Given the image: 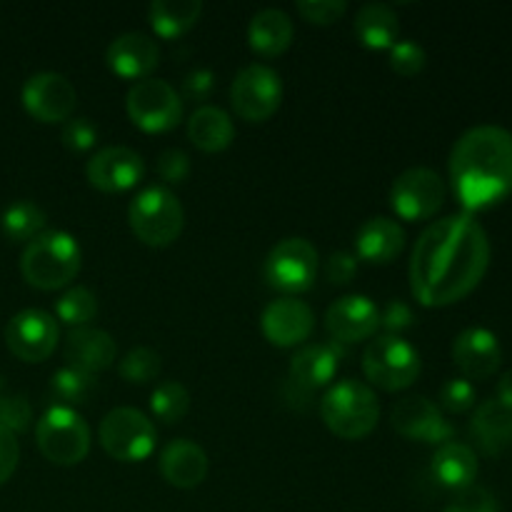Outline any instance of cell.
<instances>
[{"instance_id": "cell-48", "label": "cell", "mask_w": 512, "mask_h": 512, "mask_svg": "<svg viewBox=\"0 0 512 512\" xmlns=\"http://www.w3.org/2000/svg\"><path fill=\"white\" fill-rule=\"evenodd\" d=\"M3 390H5V378L0 375V395H3Z\"/></svg>"}, {"instance_id": "cell-33", "label": "cell", "mask_w": 512, "mask_h": 512, "mask_svg": "<svg viewBox=\"0 0 512 512\" xmlns=\"http://www.w3.org/2000/svg\"><path fill=\"white\" fill-rule=\"evenodd\" d=\"M150 410L155 418L165 425H175L188 415L190 410V393L178 380L160 383L150 395Z\"/></svg>"}, {"instance_id": "cell-14", "label": "cell", "mask_w": 512, "mask_h": 512, "mask_svg": "<svg viewBox=\"0 0 512 512\" xmlns=\"http://www.w3.org/2000/svg\"><path fill=\"white\" fill-rule=\"evenodd\" d=\"M390 425L403 438L430 445L450 443L455 435V428L445 420L443 410L425 395H408L398 400L390 410Z\"/></svg>"}, {"instance_id": "cell-29", "label": "cell", "mask_w": 512, "mask_h": 512, "mask_svg": "<svg viewBox=\"0 0 512 512\" xmlns=\"http://www.w3.org/2000/svg\"><path fill=\"white\" fill-rule=\"evenodd\" d=\"M353 30L360 43L370 50H390L398 43V15L390 5L368 3L355 13Z\"/></svg>"}, {"instance_id": "cell-3", "label": "cell", "mask_w": 512, "mask_h": 512, "mask_svg": "<svg viewBox=\"0 0 512 512\" xmlns=\"http://www.w3.org/2000/svg\"><path fill=\"white\" fill-rule=\"evenodd\" d=\"M80 260L83 253L73 235L65 230H45L25 245L20 255V273L33 288L58 290L75 280L80 273Z\"/></svg>"}, {"instance_id": "cell-15", "label": "cell", "mask_w": 512, "mask_h": 512, "mask_svg": "<svg viewBox=\"0 0 512 512\" xmlns=\"http://www.w3.org/2000/svg\"><path fill=\"white\" fill-rule=\"evenodd\" d=\"M78 93L60 73H35L23 85V108L40 123H65L73 115Z\"/></svg>"}, {"instance_id": "cell-1", "label": "cell", "mask_w": 512, "mask_h": 512, "mask_svg": "<svg viewBox=\"0 0 512 512\" xmlns=\"http://www.w3.org/2000/svg\"><path fill=\"white\" fill-rule=\"evenodd\" d=\"M490 268V240L468 213L435 220L415 240L410 290L425 308H445L473 293Z\"/></svg>"}, {"instance_id": "cell-8", "label": "cell", "mask_w": 512, "mask_h": 512, "mask_svg": "<svg viewBox=\"0 0 512 512\" xmlns=\"http://www.w3.org/2000/svg\"><path fill=\"white\" fill-rule=\"evenodd\" d=\"M100 445L105 453L120 463H143L158 443L153 420L135 408H115L103 418L98 428Z\"/></svg>"}, {"instance_id": "cell-6", "label": "cell", "mask_w": 512, "mask_h": 512, "mask_svg": "<svg viewBox=\"0 0 512 512\" xmlns=\"http://www.w3.org/2000/svg\"><path fill=\"white\" fill-rule=\"evenodd\" d=\"M363 373L375 388L398 393L420 375V353L400 335H378L363 353Z\"/></svg>"}, {"instance_id": "cell-44", "label": "cell", "mask_w": 512, "mask_h": 512, "mask_svg": "<svg viewBox=\"0 0 512 512\" xmlns=\"http://www.w3.org/2000/svg\"><path fill=\"white\" fill-rule=\"evenodd\" d=\"M325 275H328L330 283L345 285L358 275V258L353 253H345V250H338L328 258V265H325Z\"/></svg>"}, {"instance_id": "cell-45", "label": "cell", "mask_w": 512, "mask_h": 512, "mask_svg": "<svg viewBox=\"0 0 512 512\" xmlns=\"http://www.w3.org/2000/svg\"><path fill=\"white\" fill-rule=\"evenodd\" d=\"M20 460V445L15 440L13 433L0 428V485L8 483L13 478L15 468H18Z\"/></svg>"}, {"instance_id": "cell-39", "label": "cell", "mask_w": 512, "mask_h": 512, "mask_svg": "<svg viewBox=\"0 0 512 512\" xmlns=\"http://www.w3.org/2000/svg\"><path fill=\"white\" fill-rule=\"evenodd\" d=\"M295 8L303 15V20L313 25H333L343 20V15L348 13L345 0H300Z\"/></svg>"}, {"instance_id": "cell-31", "label": "cell", "mask_w": 512, "mask_h": 512, "mask_svg": "<svg viewBox=\"0 0 512 512\" xmlns=\"http://www.w3.org/2000/svg\"><path fill=\"white\" fill-rule=\"evenodd\" d=\"M45 225H48V215L33 200H18L0 215V230L10 243H30L45 233Z\"/></svg>"}, {"instance_id": "cell-27", "label": "cell", "mask_w": 512, "mask_h": 512, "mask_svg": "<svg viewBox=\"0 0 512 512\" xmlns=\"http://www.w3.org/2000/svg\"><path fill=\"white\" fill-rule=\"evenodd\" d=\"M293 20L285 10L265 8L248 25V45L260 58H278L293 45Z\"/></svg>"}, {"instance_id": "cell-41", "label": "cell", "mask_w": 512, "mask_h": 512, "mask_svg": "<svg viewBox=\"0 0 512 512\" xmlns=\"http://www.w3.org/2000/svg\"><path fill=\"white\" fill-rule=\"evenodd\" d=\"M33 420V410L23 395H0V428L8 433H20Z\"/></svg>"}, {"instance_id": "cell-32", "label": "cell", "mask_w": 512, "mask_h": 512, "mask_svg": "<svg viewBox=\"0 0 512 512\" xmlns=\"http://www.w3.org/2000/svg\"><path fill=\"white\" fill-rule=\"evenodd\" d=\"M95 393H98V380H95V375L75 370L70 365L55 370L53 378H50V395H53V400L60 408L75 410V405L90 403Z\"/></svg>"}, {"instance_id": "cell-18", "label": "cell", "mask_w": 512, "mask_h": 512, "mask_svg": "<svg viewBox=\"0 0 512 512\" xmlns=\"http://www.w3.org/2000/svg\"><path fill=\"white\" fill-rule=\"evenodd\" d=\"M260 328L275 348H295L313 335L315 315L310 305L295 298H278L263 310Z\"/></svg>"}, {"instance_id": "cell-5", "label": "cell", "mask_w": 512, "mask_h": 512, "mask_svg": "<svg viewBox=\"0 0 512 512\" xmlns=\"http://www.w3.org/2000/svg\"><path fill=\"white\" fill-rule=\"evenodd\" d=\"M128 223L135 238L148 248H168L180 238L185 213L175 193L163 185L140 190L128 208Z\"/></svg>"}, {"instance_id": "cell-40", "label": "cell", "mask_w": 512, "mask_h": 512, "mask_svg": "<svg viewBox=\"0 0 512 512\" xmlns=\"http://www.w3.org/2000/svg\"><path fill=\"white\" fill-rule=\"evenodd\" d=\"M443 512H500L498 498L483 485H470L455 495L453 503Z\"/></svg>"}, {"instance_id": "cell-47", "label": "cell", "mask_w": 512, "mask_h": 512, "mask_svg": "<svg viewBox=\"0 0 512 512\" xmlns=\"http://www.w3.org/2000/svg\"><path fill=\"white\" fill-rule=\"evenodd\" d=\"M495 400H498V403H503L505 408L512 410V370L500 375L498 388H495Z\"/></svg>"}, {"instance_id": "cell-36", "label": "cell", "mask_w": 512, "mask_h": 512, "mask_svg": "<svg viewBox=\"0 0 512 512\" xmlns=\"http://www.w3.org/2000/svg\"><path fill=\"white\" fill-rule=\"evenodd\" d=\"M475 400H478V390H475V385L468 378H450L440 388L438 408L445 410V413L460 415L468 413L475 405Z\"/></svg>"}, {"instance_id": "cell-42", "label": "cell", "mask_w": 512, "mask_h": 512, "mask_svg": "<svg viewBox=\"0 0 512 512\" xmlns=\"http://www.w3.org/2000/svg\"><path fill=\"white\" fill-rule=\"evenodd\" d=\"M155 170H158L160 178L165 183H183L190 175V158L188 153H183L180 148H168L158 155V163H155Z\"/></svg>"}, {"instance_id": "cell-12", "label": "cell", "mask_w": 512, "mask_h": 512, "mask_svg": "<svg viewBox=\"0 0 512 512\" xmlns=\"http://www.w3.org/2000/svg\"><path fill=\"white\" fill-rule=\"evenodd\" d=\"M445 203V180L430 168H410L390 188V208L400 220H430Z\"/></svg>"}, {"instance_id": "cell-17", "label": "cell", "mask_w": 512, "mask_h": 512, "mask_svg": "<svg viewBox=\"0 0 512 512\" xmlns=\"http://www.w3.org/2000/svg\"><path fill=\"white\" fill-rule=\"evenodd\" d=\"M325 328L333 335L335 343H360L378 333L380 310L365 295H343L325 313Z\"/></svg>"}, {"instance_id": "cell-26", "label": "cell", "mask_w": 512, "mask_h": 512, "mask_svg": "<svg viewBox=\"0 0 512 512\" xmlns=\"http://www.w3.org/2000/svg\"><path fill=\"white\" fill-rule=\"evenodd\" d=\"M470 433L485 455H500L512 445V410L495 398L483 400L470 420Z\"/></svg>"}, {"instance_id": "cell-10", "label": "cell", "mask_w": 512, "mask_h": 512, "mask_svg": "<svg viewBox=\"0 0 512 512\" xmlns=\"http://www.w3.org/2000/svg\"><path fill=\"white\" fill-rule=\"evenodd\" d=\"M125 110L133 125L145 133H168L183 120V98L165 80L145 78L128 90Z\"/></svg>"}, {"instance_id": "cell-2", "label": "cell", "mask_w": 512, "mask_h": 512, "mask_svg": "<svg viewBox=\"0 0 512 512\" xmlns=\"http://www.w3.org/2000/svg\"><path fill=\"white\" fill-rule=\"evenodd\" d=\"M450 185L465 213H478L512 193V133L503 125L465 130L450 153Z\"/></svg>"}, {"instance_id": "cell-24", "label": "cell", "mask_w": 512, "mask_h": 512, "mask_svg": "<svg viewBox=\"0 0 512 512\" xmlns=\"http://www.w3.org/2000/svg\"><path fill=\"white\" fill-rule=\"evenodd\" d=\"M160 475L173 488H198L205 480V475H208V455L193 440H173L160 453Z\"/></svg>"}, {"instance_id": "cell-37", "label": "cell", "mask_w": 512, "mask_h": 512, "mask_svg": "<svg viewBox=\"0 0 512 512\" xmlns=\"http://www.w3.org/2000/svg\"><path fill=\"white\" fill-rule=\"evenodd\" d=\"M428 63V55H425L423 45L415 43V40H400L390 48V68L395 70L403 78H413Z\"/></svg>"}, {"instance_id": "cell-25", "label": "cell", "mask_w": 512, "mask_h": 512, "mask_svg": "<svg viewBox=\"0 0 512 512\" xmlns=\"http://www.w3.org/2000/svg\"><path fill=\"white\" fill-rule=\"evenodd\" d=\"M478 470L480 463L475 450L465 443H455V440L438 445V450L433 453V463H430L433 478L438 480L443 488L455 490V493L475 485Z\"/></svg>"}, {"instance_id": "cell-22", "label": "cell", "mask_w": 512, "mask_h": 512, "mask_svg": "<svg viewBox=\"0 0 512 512\" xmlns=\"http://www.w3.org/2000/svg\"><path fill=\"white\" fill-rule=\"evenodd\" d=\"M118 358V345L113 335L100 328L70 330L65 338V360L70 368L83 370L88 375H98L108 370Z\"/></svg>"}, {"instance_id": "cell-30", "label": "cell", "mask_w": 512, "mask_h": 512, "mask_svg": "<svg viewBox=\"0 0 512 512\" xmlns=\"http://www.w3.org/2000/svg\"><path fill=\"white\" fill-rule=\"evenodd\" d=\"M200 15H203L200 0H153L148 5L150 28L163 40H175L188 33Z\"/></svg>"}, {"instance_id": "cell-4", "label": "cell", "mask_w": 512, "mask_h": 512, "mask_svg": "<svg viewBox=\"0 0 512 512\" xmlns=\"http://www.w3.org/2000/svg\"><path fill=\"white\" fill-rule=\"evenodd\" d=\"M320 418L333 435L343 440L368 438L380 420L378 395L360 380H340L330 385L320 400Z\"/></svg>"}, {"instance_id": "cell-21", "label": "cell", "mask_w": 512, "mask_h": 512, "mask_svg": "<svg viewBox=\"0 0 512 512\" xmlns=\"http://www.w3.org/2000/svg\"><path fill=\"white\" fill-rule=\"evenodd\" d=\"M160 48L150 35L123 33L108 45V68L123 80H145L155 70Z\"/></svg>"}, {"instance_id": "cell-38", "label": "cell", "mask_w": 512, "mask_h": 512, "mask_svg": "<svg viewBox=\"0 0 512 512\" xmlns=\"http://www.w3.org/2000/svg\"><path fill=\"white\" fill-rule=\"evenodd\" d=\"M63 145L73 153H85L98 143V125L90 118H70L63 123Z\"/></svg>"}, {"instance_id": "cell-7", "label": "cell", "mask_w": 512, "mask_h": 512, "mask_svg": "<svg viewBox=\"0 0 512 512\" xmlns=\"http://www.w3.org/2000/svg\"><path fill=\"white\" fill-rule=\"evenodd\" d=\"M35 440L43 458L55 465H78L90 453V428L73 408L53 405L35 425Z\"/></svg>"}, {"instance_id": "cell-28", "label": "cell", "mask_w": 512, "mask_h": 512, "mask_svg": "<svg viewBox=\"0 0 512 512\" xmlns=\"http://www.w3.org/2000/svg\"><path fill=\"white\" fill-rule=\"evenodd\" d=\"M188 138L203 153H220L235 140V125L218 105H203L188 120Z\"/></svg>"}, {"instance_id": "cell-46", "label": "cell", "mask_w": 512, "mask_h": 512, "mask_svg": "<svg viewBox=\"0 0 512 512\" xmlns=\"http://www.w3.org/2000/svg\"><path fill=\"white\" fill-rule=\"evenodd\" d=\"M215 88V73L208 68H198L185 75L183 95L188 100H205Z\"/></svg>"}, {"instance_id": "cell-16", "label": "cell", "mask_w": 512, "mask_h": 512, "mask_svg": "<svg viewBox=\"0 0 512 512\" xmlns=\"http://www.w3.org/2000/svg\"><path fill=\"white\" fill-rule=\"evenodd\" d=\"M85 175H88L90 185L98 188L100 193H125L143 180L145 163L133 148L110 145V148L98 150L88 160Z\"/></svg>"}, {"instance_id": "cell-13", "label": "cell", "mask_w": 512, "mask_h": 512, "mask_svg": "<svg viewBox=\"0 0 512 512\" xmlns=\"http://www.w3.org/2000/svg\"><path fill=\"white\" fill-rule=\"evenodd\" d=\"M60 328L55 318L45 310L28 308L20 310L10 318L5 328V343L8 350L23 363H43L53 355L58 345Z\"/></svg>"}, {"instance_id": "cell-20", "label": "cell", "mask_w": 512, "mask_h": 512, "mask_svg": "<svg viewBox=\"0 0 512 512\" xmlns=\"http://www.w3.org/2000/svg\"><path fill=\"white\" fill-rule=\"evenodd\" d=\"M343 355L345 353L340 343L305 345L290 360V383L300 390H308V393L328 388L335 380V375H338Z\"/></svg>"}, {"instance_id": "cell-11", "label": "cell", "mask_w": 512, "mask_h": 512, "mask_svg": "<svg viewBox=\"0 0 512 512\" xmlns=\"http://www.w3.org/2000/svg\"><path fill=\"white\" fill-rule=\"evenodd\" d=\"M230 103L248 123H265L283 103V80L263 63L245 65L230 85Z\"/></svg>"}, {"instance_id": "cell-43", "label": "cell", "mask_w": 512, "mask_h": 512, "mask_svg": "<svg viewBox=\"0 0 512 512\" xmlns=\"http://www.w3.org/2000/svg\"><path fill=\"white\" fill-rule=\"evenodd\" d=\"M413 320V310H410L408 303H403V300H390L383 313H380V328L388 330L385 335H398L403 330H408L413 325Z\"/></svg>"}, {"instance_id": "cell-9", "label": "cell", "mask_w": 512, "mask_h": 512, "mask_svg": "<svg viewBox=\"0 0 512 512\" xmlns=\"http://www.w3.org/2000/svg\"><path fill=\"white\" fill-rule=\"evenodd\" d=\"M318 250L305 238H285L265 258V280L285 298L305 293L318 278Z\"/></svg>"}, {"instance_id": "cell-19", "label": "cell", "mask_w": 512, "mask_h": 512, "mask_svg": "<svg viewBox=\"0 0 512 512\" xmlns=\"http://www.w3.org/2000/svg\"><path fill=\"white\" fill-rule=\"evenodd\" d=\"M453 363L468 380H485L495 375L503 363V348H500L498 335L480 325L465 328L453 340Z\"/></svg>"}, {"instance_id": "cell-34", "label": "cell", "mask_w": 512, "mask_h": 512, "mask_svg": "<svg viewBox=\"0 0 512 512\" xmlns=\"http://www.w3.org/2000/svg\"><path fill=\"white\" fill-rule=\"evenodd\" d=\"M55 315H58L60 323L73 330L88 328L90 320H95V315H98V298L83 285H75L55 303Z\"/></svg>"}, {"instance_id": "cell-35", "label": "cell", "mask_w": 512, "mask_h": 512, "mask_svg": "<svg viewBox=\"0 0 512 512\" xmlns=\"http://www.w3.org/2000/svg\"><path fill=\"white\" fill-rule=\"evenodd\" d=\"M160 355L150 348H133L118 365V373L125 383L145 385L160 375Z\"/></svg>"}, {"instance_id": "cell-23", "label": "cell", "mask_w": 512, "mask_h": 512, "mask_svg": "<svg viewBox=\"0 0 512 512\" xmlns=\"http://www.w3.org/2000/svg\"><path fill=\"white\" fill-rule=\"evenodd\" d=\"M405 230L395 220L378 215L365 220L355 233V258L373 265H388L403 253Z\"/></svg>"}]
</instances>
